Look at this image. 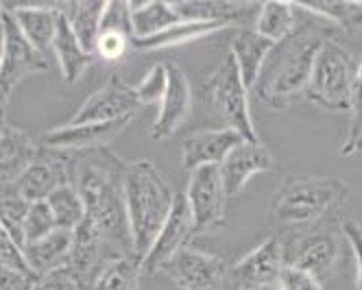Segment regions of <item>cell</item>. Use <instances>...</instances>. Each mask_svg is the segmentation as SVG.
<instances>
[{
  "instance_id": "obj_30",
  "label": "cell",
  "mask_w": 362,
  "mask_h": 290,
  "mask_svg": "<svg viewBox=\"0 0 362 290\" xmlns=\"http://www.w3.org/2000/svg\"><path fill=\"white\" fill-rule=\"evenodd\" d=\"M299 11H308L325 22L339 24L347 31L362 26V3L347 0H313V3H293Z\"/></svg>"
},
{
  "instance_id": "obj_25",
  "label": "cell",
  "mask_w": 362,
  "mask_h": 290,
  "mask_svg": "<svg viewBox=\"0 0 362 290\" xmlns=\"http://www.w3.org/2000/svg\"><path fill=\"white\" fill-rule=\"evenodd\" d=\"M231 29V24L227 22H192V20H179L177 24H173L170 29L146 37V40H132V46L138 50H164V48H173V46H181L188 42H197L201 37L214 35L218 31Z\"/></svg>"
},
{
  "instance_id": "obj_13",
  "label": "cell",
  "mask_w": 362,
  "mask_h": 290,
  "mask_svg": "<svg viewBox=\"0 0 362 290\" xmlns=\"http://www.w3.org/2000/svg\"><path fill=\"white\" fill-rule=\"evenodd\" d=\"M192 236H194V221H192L188 199H186V195L177 192L173 209H170V214H168L160 236L155 238L148 253L142 257V273H146V275L160 273L175 253L188 247Z\"/></svg>"
},
{
  "instance_id": "obj_17",
  "label": "cell",
  "mask_w": 362,
  "mask_h": 290,
  "mask_svg": "<svg viewBox=\"0 0 362 290\" xmlns=\"http://www.w3.org/2000/svg\"><path fill=\"white\" fill-rule=\"evenodd\" d=\"M116 253L120 251H116L88 221H83L72 231V247L66 267L72 269V273L88 286V290H92V282L98 269Z\"/></svg>"
},
{
  "instance_id": "obj_36",
  "label": "cell",
  "mask_w": 362,
  "mask_h": 290,
  "mask_svg": "<svg viewBox=\"0 0 362 290\" xmlns=\"http://www.w3.org/2000/svg\"><path fill=\"white\" fill-rule=\"evenodd\" d=\"M166 83H168L166 64H155L136 88V94H138V100H140L142 108L144 105L162 103L164 92H166Z\"/></svg>"
},
{
  "instance_id": "obj_43",
  "label": "cell",
  "mask_w": 362,
  "mask_h": 290,
  "mask_svg": "<svg viewBox=\"0 0 362 290\" xmlns=\"http://www.w3.org/2000/svg\"><path fill=\"white\" fill-rule=\"evenodd\" d=\"M7 105H9V94L0 90V120H5L7 116Z\"/></svg>"
},
{
  "instance_id": "obj_37",
  "label": "cell",
  "mask_w": 362,
  "mask_h": 290,
  "mask_svg": "<svg viewBox=\"0 0 362 290\" xmlns=\"http://www.w3.org/2000/svg\"><path fill=\"white\" fill-rule=\"evenodd\" d=\"M33 290H88V286L72 273L70 267L55 269L35 279Z\"/></svg>"
},
{
  "instance_id": "obj_46",
  "label": "cell",
  "mask_w": 362,
  "mask_h": 290,
  "mask_svg": "<svg viewBox=\"0 0 362 290\" xmlns=\"http://www.w3.org/2000/svg\"><path fill=\"white\" fill-rule=\"evenodd\" d=\"M3 13H5V5L0 3V22H3Z\"/></svg>"
},
{
  "instance_id": "obj_15",
  "label": "cell",
  "mask_w": 362,
  "mask_h": 290,
  "mask_svg": "<svg viewBox=\"0 0 362 290\" xmlns=\"http://www.w3.org/2000/svg\"><path fill=\"white\" fill-rule=\"evenodd\" d=\"M168 72V83L164 98L160 103L158 118L153 122L151 138L153 140H168L184 127L192 112V88L188 81V74L173 62H164Z\"/></svg>"
},
{
  "instance_id": "obj_35",
  "label": "cell",
  "mask_w": 362,
  "mask_h": 290,
  "mask_svg": "<svg viewBox=\"0 0 362 290\" xmlns=\"http://www.w3.org/2000/svg\"><path fill=\"white\" fill-rule=\"evenodd\" d=\"M98 33H120L134 40L132 3H127V0H110L105 5V11H103Z\"/></svg>"
},
{
  "instance_id": "obj_23",
  "label": "cell",
  "mask_w": 362,
  "mask_h": 290,
  "mask_svg": "<svg viewBox=\"0 0 362 290\" xmlns=\"http://www.w3.org/2000/svg\"><path fill=\"white\" fill-rule=\"evenodd\" d=\"M273 46L275 44L271 40L262 37L255 29H240L238 35H234V40H231L229 55L234 57L238 72H240L243 81L249 90H253Z\"/></svg>"
},
{
  "instance_id": "obj_19",
  "label": "cell",
  "mask_w": 362,
  "mask_h": 290,
  "mask_svg": "<svg viewBox=\"0 0 362 290\" xmlns=\"http://www.w3.org/2000/svg\"><path fill=\"white\" fill-rule=\"evenodd\" d=\"M66 183H70V162L62 157H48L42 151L40 160L24 170L13 186L29 203H44Z\"/></svg>"
},
{
  "instance_id": "obj_10",
  "label": "cell",
  "mask_w": 362,
  "mask_h": 290,
  "mask_svg": "<svg viewBox=\"0 0 362 290\" xmlns=\"http://www.w3.org/2000/svg\"><path fill=\"white\" fill-rule=\"evenodd\" d=\"M3 29H5V55L0 64V90L11 94V90L22 83L31 74L48 72L50 62L44 59L40 52L22 35L20 26L11 11L5 7L3 13Z\"/></svg>"
},
{
  "instance_id": "obj_27",
  "label": "cell",
  "mask_w": 362,
  "mask_h": 290,
  "mask_svg": "<svg viewBox=\"0 0 362 290\" xmlns=\"http://www.w3.org/2000/svg\"><path fill=\"white\" fill-rule=\"evenodd\" d=\"M142 262L136 255L116 253L103 265L92 282V290H140Z\"/></svg>"
},
{
  "instance_id": "obj_20",
  "label": "cell",
  "mask_w": 362,
  "mask_h": 290,
  "mask_svg": "<svg viewBox=\"0 0 362 290\" xmlns=\"http://www.w3.org/2000/svg\"><path fill=\"white\" fill-rule=\"evenodd\" d=\"M42 149L24 129L7 124L0 136V183H16L20 175L40 160Z\"/></svg>"
},
{
  "instance_id": "obj_12",
  "label": "cell",
  "mask_w": 362,
  "mask_h": 290,
  "mask_svg": "<svg viewBox=\"0 0 362 290\" xmlns=\"http://www.w3.org/2000/svg\"><path fill=\"white\" fill-rule=\"evenodd\" d=\"M284 260L286 265L313 273L321 282L332 275L341 255V243L336 233L329 231H305L284 243Z\"/></svg>"
},
{
  "instance_id": "obj_2",
  "label": "cell",
  "mask_w": 362,
  "mask_h": 290,
  "mask_svg": "<svg viewBox=\"0 0 362 290\" xmlns=\"http://www.w3.org/2000/svg\"><path fill=\"white\" fill-rule=\"evenodd\" d=\"M329 22H303L297 29L273 46L253 86L255 94L271 110H286L303 98L317 52L327 35Z\"/></svg>"
},
{
  "instance_id": "obj_21",
  "label": "cell",
  "mask_w": 362,
  "mask_h": 290,
  "mask_svg": "<svg viewBox=\"0 0 362 290\" xmlns=\"http://www.w3.org/2000/svg\"><path fill=\"white\" fill-rule=\"evenodd\" d=\"M11 16L16 18L22 35L29 40V44L40 52L44 59L53 57V42L57 33V20H59V9L53 7H9L5 5Z\"/></svg>"
},
{
  "instance_id": "obj_3",
  "label": "cell",
  "mask_w": 362,
  "mask_h": 290,
  "mask_svg": "<svg viewBox=\"0 0 362 290\" xmlns=\"http://www.w3.org/2000/svg\"><path fill=\"white\" fill-rule=\"evenodd\" d=\"M173 188L164 175L148 160H127L122 170V199L127 209L129 231H132L134 255L142 257L160 236L173 203Z\"/></svg>"
},
{
  "instance_id": "obj_47",
  "label": "cell",
  "mask_w": 362,
  "mask_h": 290,
  "mask_svg": "<svg viewBox=\"0 0 362 290\" xmlns=\"http://www.w3.org/2000/svg\"><path fill=\"white\" fill-rule=\"evenodd\" d=\"M260 290H279L277 286H269V288H260Z\"/></svg>"
},
{
  "instance_id": "obj_45",
  "label": "cell",
  "mask_w": 362,
  "mask_h": 290,
  "mask_svg": "<svg viewBox=\"0 0 362 290\" xmlns=\"http://www.w3.org/2000/svg\"><path fill=\"white\" fill-rule=\"evenodd\" d=\"M5 129H7V122H5V120H0V136L5 134Z\"/></svg>"
},
{
  "instance_id": "obj_14",
  "label": "cell",
  "mask_w": 362,
  "mask_h": 290,
  "mask_svg": "<svg viewBox=\"0 0 362 290\" xmlns=\"http://www.w3.org/2000/svg\"><path fill=\"white\" fill-rule=\"evenodd\" d=\"M142 108L136 88L127 86L118 74H114L110 81L92 92L81 108L72 116V124H83V122H112L127 116H136V112Z\"/></svg>"
},
{
  "instance_id": "obj_1",
  "label": "cell",
  "mask_w": 362,
  "mask_h": 290,
  "mask_svg": "<svg viewBox=\"0 0 362 290\" xmlns=\"http://www.w3.org/2000/svg\"><path fill=\"white\" fill-rule=\"evenodd\" d=\"M127 160L110 149L74 153L70 162V183L81 195L86 221L116 251L134 255L132 231L122 199V170Z\"/></svg>"
},
{
  "instance_id": "obj_4",
  "label": "cell",
  "mask_w": 362,
  "mask_h": 290,
  "mask_svg": "<svg viewBox=\"0 0 362 290\" xmlns=\"http://www.w3.org/2000/svg\"><path fill=\"white\" fill-rule=\"evenodd\" d=\"M349 199L347 183L339 177H286L273 195L271 223L301 227L341 212Z\"/></svg>"
},
{
  "instance_id": "obj_40",
  "label": "cell",
  "mask_w": 362,
  "mask_h": 290,
  "mask_svg": "<svg viewBox=\"0 0 362 290\" xmlns=\"http://www.w3.org/2000/svg\"><path fill=\"white\" fill-rule=\"evenodd\" d=\"M132 44V37L120 33H98L96 40V59L103 62H118L124 57V52Z\"/></svg>"
},
{
  "instance_id": "obj_18",
  "label": "cell",
  "mask_w": 362,
  "mask_h": 290,
  "mask_svg": "<svg viewBox=\"0 0 362 290\" xmlns=\"http://www.w3.org/2000/svg\"><path fill=\"white\" fill-rule=\"evenodd\" d=\"M240 142L243 138L227 127L197 131L181 144V164L190 173L203 166H221Z\"/></svg>"
},
{
  "instance_id": "obj_16",
  "label": "cell",
  "mask_w": 362,
  "mask_h": 290,
  "mask_svg": "<svg viewBox=\"0 0 362 290\" xmlns=\"http://www.w3.org/2000/svg\"><path fill=\"white\" fill-rule=\"evenodd\" d=\"M273 166H275L273 153L260 140H255V142L243 140L218 166L227 199L238 197L251 181V177L260 173H269Z\"/></svg>"
},
{
  "instance_id": "obj_8",
  "label": "cell",
  "mask_w": 362,
  "mask_h": 290,
  "mask_svg": "<svg viewBox=\"0 0 362 290\" xmlns=\"http://www.w3.org/2000/svg\"><path fill=\"white\" fill-rule=\"evenodd\" d=\"M186 199L194 221V236L212 233L225 227L227 192L218 166H203L192 170Z\"/></svg>"
},
{
  "instance_id": "obj_28",
  "label": "cell",
  "mask_w": 362,
  "mask_h": 290,
  "mask_svg": "<svg viewBox=\"0 0 362 290\" xmlns=\"http://www.w3.org/2000/svg\"><path fill=\"white\" fill-rule=\"evenodd\" d=\"M179 22L170 3L151 0V3H132V29L134 40H146L158 35Z\"/></svg>"
},
{
  "instance_id": "obj_9",
  "label": "cell",
  "mask_w": 362,
  "mask_h": 290,
  "mask_svg": "<svg viewBox=\"0 0 362 290\" xmlns=\"http://www.w3.org/2000/svg\"><path fill=\"white\" fill-rule=\"evenodd\" d=\"M134 116H127L120 120L112 122H83V124H59L55 129L42 134L37 140L42 151H59V153H88V151H98L107 149L122 131L132 124Z\"/></svg>"
},
{
  "instance_id": "obj_41",
  "label": "cell",
  "mask_w": 362,
  "mask_h": 290,
  "mask_svg": "<svg viewBox=\"0 0 362 290\" xmlns=\"http://www.w3.org/2000/svg\"><path fill=\"white\" fill-rule=\"evenodd\" d=\"M341 231L347 238L356 260V290H362V225L358 221L347 219L341 223Z\"/></svg>"
},
{
  "instance_id": "obj_33",
  "label": "cell",
  "mask_w": 362,
  "mask_h": 290,
  "mask_svg": "<svg viewBox=\"0 0 362 290\" xmlns=\"http://www.w3.org/2000/svg\"><path fill=\"white\" fill-rule=\"evenodd\" d=\"M349 112H351V120H349V129L341 146V155L345 157L362 153V62L358 64V70H356Z\"/></svg>"
},
{
  "instance_id": "obj_32",
  "label": "cell",
  "mask_w": 362,
  "mask_h": 290,
  "mask_svg": "<svg viewBox=\"0 0 362 290\" xmlns=\"http://www.w3.org/2000/svg\"><path fill=\"white\" fill-rule=\"evenodd\" d=\"M29 207L31 203L27 199H22L13 183H0V223L9 229V233L18 240L22 249H24L22 227H24V219L29 214Z\"/></svg>"
},
{
  "instance_id": "obj_39",
  "label": "cell",
  "mask_w": 362,
  "mask_h": 290,
  "mask_svg": "<svg viewBox=\"0 0 362 290\" xmlns=\"http://www.w3.org/2000/svg\"><path fill=\"white\" fill-rule=\"evenodd\" d=\"M277 288L279 290H325L323 282L319 277H315L313 273H308L303 269L291 267V265L284 267Z\"/></svg>"
},
{
  "instance_id": "obj_11",
  "label": "cell",
  "mask_w": 362,
  "mask_h": 290,
  "mask_svg": "<svg viewBox=\"0 0 362 290\" xmlns=\"http://www.w3.org/2000/svg\"><path fill=\"white\" fill-rule=\"evenodd\" d=\"M284 267H286V260H284L281 238L271 236L253 251H249L243 260H238L236 265L229 267L227 282H231L238 290H260L277 286Z\"/></svg>"
},
{
  "instance_id": "obj_34",
  "label": "cell",
  "mask_w": 362,
  "mask_h": 290,
  "mask_svg": "<svg viewBox=\"0 0 362 290\" xmlns=\"http://www.w3.org/2000/svg\"><path fill=\"white\" fill-rule=\"evenodd\" d=\"M55 229H57V225H55V219H53V214H50L46 201L44 203H31L29 214H27V219H24V227H22L24 247L42 240L44 236H48Z\"/></svg>"
},
{
  "instance_id": "obj_22",
  "label": "cell",
  "mask_w": 362,
  "mask_h": 290,
  "mask_svg": "<svg viewBox=\"0 0 362 290\" xmlns=\"http://www.w3.org/2000/svg\"><path fill=\"white\" fill-rule=\"evenodd\" d=\"M53 57L57 59L62 74H64V81L68 86L79 81V79L86 74V70L96 62V57H92L90 52L81 46L79 37L74 35L68 18L62 11H59L57 33H55V42H53Z\"/></svg>"
},
{
  "instance_id": "obj_7",
  "label": "cell",
  "mask_w": 362,
  "mask_h": 290,
  "mask_svg": "<svg viewBox=\"0 0 362 290\" xmlns=\"http://www.w3.org/2000/svg\"><path fill=\"white\" fill-rule=\"evenodd\" d=\"M160 273L177 290H223L229 267L223 257L188 245L175 253Z\"/></svg>"
},
{
  "instance_id": "obj_29",
  "label": "cell",
  "mask_w": 362,
  "mask_h": 290,
  "mask_svg": "<svg viewBox=\"0 0 362 290\" xmlns=\"http://www.w3.org/2000/svg\"><path fill=\"white\" fill-rule=\"evenodd\" d=\"M295 11L297 9H295L293 3H284V0H269V3H262L253 29L262 37L277 44L281 40H286L297 29Z\"/></svg>"
},
{
  "instance_id": "obj_5",
  "label": "cell",
  "mask_w": 362,
  "mask_h": 290,
  "mask_svg": "<svg viewBox=\"0 0 362 290\" xmlns=\"http://www.w3.org/2000/svg\"><path fill=\"white\" fill-rule=\"evenodd\" d=\"M356 70L358 64L351 52L327 37L317 52L303 98L327 112H349Z\"/></svg>"
},
{
  "instance_id": "obj_24",
  "label": "cell",
  "mask_w": 362,
  "mask_h": 290,
  "mask_svg": "<svg viewBox=\"0 0 362 290\" xmlns=\"http://www.w3.org/2000/svg\"><path fill=\"white\" fill-rule=\"evenodd\" d=\"M70 247H72V231L57 227L55 231L44 236L42 240L24 247V257H27L29 269L40 277L55 269L66 267Z\"/></svg>"
},
{
  "instance_id": "obj_6",
  "label": "cell",
  "mask_w": 362,
  "mask_h": 290,
  "mask_svg": "<svg viewBox=\"0 0 362 290\" xmlns=\"http://www.w3.org/2000/svg\"><path fill=\"white\" fill-rule=\"evenodd\" d=\"M205 90H208L214 114L225 122V127L236 131L243 140L255 142L257 134L249 110V88L245 86L238 66L229 52L212 72L210 81L205 83Z\"/></svg>"
},
{
  "instance_id": "obj_31",
  "label": "cell",
  "mask_w": 362,
  "mask_h": 290,
  "mask_svg": "<svg viewBox=\"0 0 362 290\" xmlns=\"http://www.w3.org/2000/svg\"><path fill=\"white\" fill-rule=\"evenodd\" d=\"M46 205H48L50 214H53V219H55V225L59 229L74 231L86 221L83 199L79 192H76V188L72 186V183H66V186L57 188L46 199Z\"/></svg>"
},
{
  "instance_id": "obj_44",
  "label": "cell",
  "mask_w": 362,
  "mask_h": 290,
  "mask_svg": "<svg viewBox=\"0 0 362 290\" xmlns=\"http://www.w3.org/2000/svg\"><path fill=\"white\" fill-rule=\"evenodd\" d=\"M3 55H5V29L3 22H0V64H3Z\"/></svg>"
},
{
  "instance_id": "obj_42",
  "label": "cell",
  "mask_w": 362,
  "mask_h": 290,
  "mask_svg": "<svg viewBox=\"0 0 362 290\" xmlns=\"http://www.w3.org/2000/svg\"><path fill=\"white\" fill-rule=\"evenodd\" d=\"M37 275L0 265V290H33Z\"/></svg>"
},
{
  "instance_id": "obj_26",
  "label": "cell",
  "mask_w": 362,
  "mask_h": 290,
  "mask_svg": "<svg viewBox=\"0 0 362 290\" xmlns=\"http://www.w3.org/2000/svg\"><path fill=\"white\" fill-rule=\"evenodd\" d=\"M103 0H74V3H57V9L68 18L74 35L79 37L81 46L96 57V40L100 31V18L105 11Z\"/></svg>"
},
{
  "instance_id": "obj_38",
  "label": "cell",
  "mask_w": 362,
  "mask_h": 290,
  "mask_svg": "<svg viewBox=\"0 0 362 290\" xmlns=\"http://www.w3.org/2000/svg\"><path fill=\"white\" fill-rule=\"evenodd\" d=\"M0 265L3 267H11V269H20L33 273L27 265V257H24V249L18 245V240L9 233V229L0 223ZM35 275V273H33Z\"/></svg>"
}]
</instances>
